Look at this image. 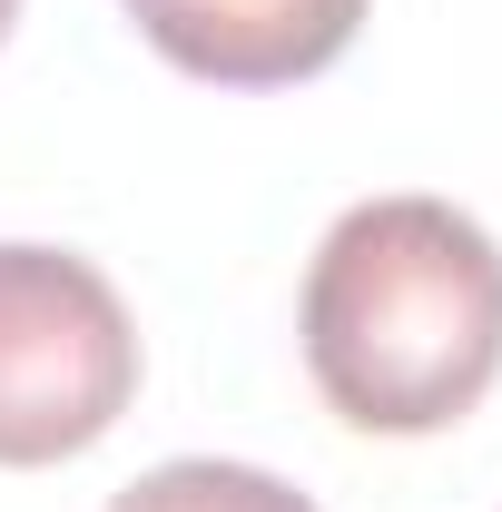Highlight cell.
Listing matches in <instances>:
<instances>
[{
	"label": "cell",
	"instance_id": "obj_1",
	"mask_svg": "<svg viewBox=\"0 0 502 512\" xmlns=\"http://www.w3.org/2000/svg\"><path fill=\"white\" fill-rule=\"evenodd\" d=\"M296 335L355 434H443L502 375V247L453 197H365L325 227Z\"/></svg>",
	"mask_w": 502,
	"mask_h": 512
},
{
	"label": "cell",
	"instance_id": "obj_4",
	"mask_svg": "<svg viewBox=\"0 0 502 512\" xmlns=\"http://www.w3.org/2000/svg\"><path fill=\"white\" fill-rule=\"evenodd\" d=\"M109 512H315L296 483L256 473V463H217V453H188V463H158L138 473Z\"/></svg>",
	"mask_w": 502,
	"mask_h": 512
},
{
	"label": "cell",
	"instance_id": "obj_5",
	"mask_svg": "<svg viewBox=\"0 0 502 512\" xmlns=\"http://www.w3.org/2000/svg\"><path fill=\"white\" fill-rule=\"evenodd\" d=\"M10 20H20V0H0V40H10Z\"/></svg>",
	"mask_w": 502,
	"mask_h": 512
},
{
	"label": "cell",
	"instance_id": "obj_3",
	"mask_svg": "<svg viewBox=\"0 0 502 512\" xmlns=\"http://www.w3.org/2000/svg\"><path fill=\"white\" fill-rule=\"evenodd\" d=\"M375 0H128L148 50L217 89H296L355 50Z\"/></svg>",
	"mask_w": 502,
	"mask_h": 512
},
{
	"label": "cell",
	"instance_id": "obj_2",
	"mask_svg": "<svg viewBox=\"0 0 502 512\" xmlns=\"http://www.w3.org/2000/svg\"><path fill=\"white\" fill-rule=\"evenodd\" d=\"M138 394V325L69 247H0V473L89 453Z\"/></svg>",
	"mask_w": 502,
	"mask_h": 512
}]
</instances>
